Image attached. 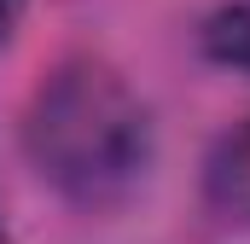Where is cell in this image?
<instances>
[{"label":"cell","mask_w":250,"mask_h":244,"mask_svg":"<svg viewBox=\"0 0 250 244\" xmlns=\"http://www.w3.org/2000/svg\"><path fill=\"white\" fill-rule=\"evenodd\" d=\"M23 6H29V0H0V47L12 41V29H18V18H23Z\"/></svg>","instance_id":"cell-4"},{"label":"cell","mask_w":250,"mask_h":244,"mask_svg":"<svg viewBox=\"0 0 250 244\" xmlns=\"http://www.w3.org/2000/svg\"><path fill=\"white\" fill-rule=\"evenodd\" d=\"M204 198H209V209H215L221 221L250 227V122L233 128V134L215 145V157H209V169H204Z\"/></svg>","instance_id":"cell-2"},{"label":"cell","mask_w":250,"mask_h":244,"mask_svg":"<svg viewBox=\"0 0 250 244\" xmlns=\"http://www.w3.org/2000/svg\"><path fill=\"white\" fill-rule=\"evenodd\" d=\"M23 151L59 198L99 209L146 181L151 111L111 64L70 59L35 87L23 111Z\"/></svg>","instance_id":"cell-1"},{"label":"cell","mask_w":250,"mask_h":244,"mask_svg":"<svg viewBox=\"0 0 250 244\" xmlns=\"http://www.w3.org/2000/svg\"><path fill=\"white\" fill-rule=\"evenodd\" d=\"M204 53L227 70L250 76V0H221L204 23Z\"/></svg>","instance_id":"cell-3"}]
</instances>
